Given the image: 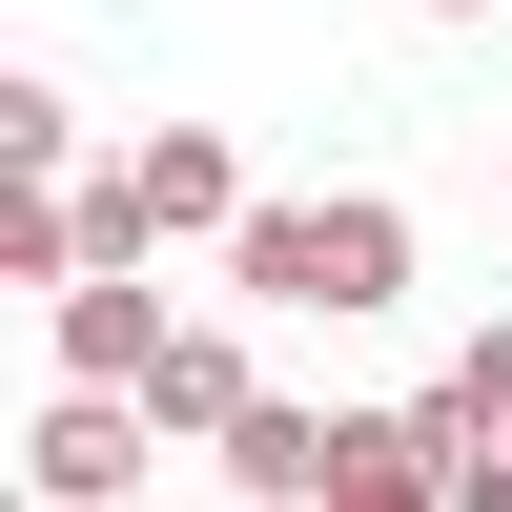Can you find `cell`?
<instances>
[{"mask_svg": "<svg viewBox=\"0 0 512 512\" xmlns=\"http://www.w3.org/2000/svg\"><path fill=\"white\" fill-rule=\"evenodd\" d=\"M205 451H226V492H328V410H287V390H246Z\"/></svg>", "mask_w": 512, "mask_h": 512, "instance_id": "5", "label": "cell"}, {"mask_svg": "<svg viewBox=\"0 0 512 512\" xmlns=\"http://www.w3.org/2000/svg\"><path fill=\"white\" fill-rule=\"evenodd\" d=\"M103 246H82V164L62 185H0V287H82Z\"/></svg>", "mask_w": 512, "mask_h": 512, "instance_id": "7", "label": "cell"}, {"mask_svg": "<svg viewBox=\"0 0 512 512\" xmlns=\"http://www.w3.org/2000/svg\"><path fill=\"white\" fill-rule=\"evenodd\" d=\"M21 472L62 492V512H103V492H144V410H41V431H21Z\"/></svg>", "mask_w": 512, "mask_h": 512, "instance_id": "4", "label": "cell"}, {"mask_svg": "<svg viewBox=\"0 0 512 512\" xmlns=\"http://www.w3.org/2000/svg\"><path fill=\"white\" fill-rule=\"evenodd\" d=\"M123 164H144V205H164V246H185V226H246V164H226V123H144Z\"/></svg>", "mask_w": 512, "mask_h": 512, "instance_id": "3", "label": "cell"}, {"mask_svg": "<svg viewBox=\"0 0 512 512\" xmlns=\"http://www.w3.org/2000/svg\"><path fill=\"white\" fill-rule=\"evenodd\" d=\"M492 205H512V164H492Z\"/></svg>", "mask_w": 512, "mask_h": 512, "instance_id": "9", "label": "cell"}, {"mask_svg": "<svg viewBox=\"0 0 512 512\" xmlns=\"http://www.w3.org/2000/svg\"><path fill=\"white\" fill-rule=\"evenodd\" d=\"M246 390H267V369H246V328H164V369H144V410H164V431H226Z\"/></svg>", "mask_w": 512, "mask_h": 512, "instance_id": "6", "label": "cell"}, {"mask_svg": "<svg viewBox=\"0 0 512 512\" xmlns=\"http://www.w3.org/2000/svg\"><path fill=\"white\" fill-rule=\"evenodd\" d=\"M41 349H62V390H144V369H164V287H144V267H82Z\"/></svg>", "mask_w": 512, "mask_h": 512, "instance_id": "2", "label": "cell"}, {"mask_svg": "<svg viewBox=\"0 0 512 512\" xmlns=\"http://www.w3.org/2000/svg\"><path fill=\"white\" fill-rule=\"evenodd\" d=\"M246 287L267 308H328V328H369V308H410V205H369V185H328V205H246Z\"/></svg>", "mask_w": 512, "mask_h": 512, "instance_id": "1", "label": "cell"}, {"mask_svg": "<svg viewBox=\"0 0 512 512\" xmlns=\"http://www.w3.org/2000/svg\"><path fill=\"white\" fill-rule=\"evenodd\" d=\"M410 21H492V0H410Z\"/></svg>", "mask_w": 512, "mask_h": 512, "instance_id": "8", "label": "cell"}]
</instances>
